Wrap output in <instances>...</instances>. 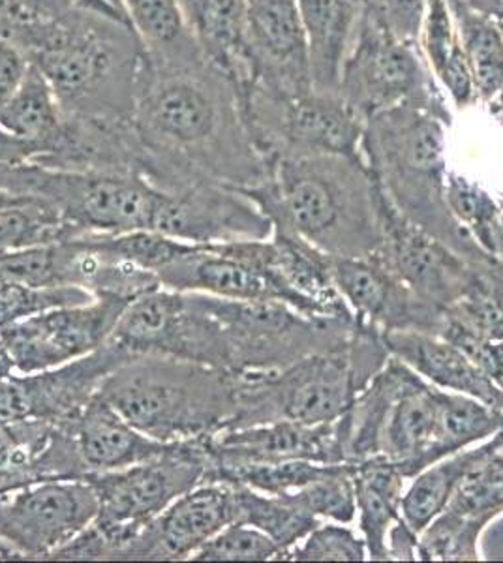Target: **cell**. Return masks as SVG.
Returning a JSON list of instances; mask_svg holds the SVG:
<instances>
[{
    "label": "cell",
    "instance_id": "cell-1",
    "mask_svg": "<svg viewBox=\"0 0 503 563\" xmlns=\"http://www.w3.org/2000/svg\"><path fill=\"white\" fill-rule=\"evenodd\" d=\"M132 121L143 148L141 177L160 190L204 179L249 190L271 179L233 85L209 58L166 66L145 57Z\"/></svg>",
    "mask_w": 503,
    "mask_h": 563
},
{
    "label": "cell",
    "instance_id": "cell-2",
    "mask_svg": "<svg viewBox=\"0 0 503 563\" xmlns=\"http://www.w3.org/2000/svg\"><path fill=\"white\" fill-rule=\"evenodd\" d=\"M0 36L20 45L42 71L66 115L134 119L147 55L132 26L79 8L44 13L20 4Z\"/></svg>",
    "mask_w": 503,
    "mask_h": 563
},
{
    "label": "cell",
    "instance_id": "cell-3",
    "mask_svg": "<svg viewBox=\"0 0 503 563\" xmlns=\"http://www.w3.org/2000/svg\"><path fill=\"white\" fill-rule=\"evenodd\" d=\"M451 126L427 109H385L364 121L359 151L398 217L470 262L496 265L503 260L479 249L447 203V130Z\"/></svg>",
    "mask_w": 503,
    "mask_h": 563
},
{
    "label": "cell",
    "instance_id": "cell-4",
    "mask_svg": "<svg viewBox=\"0 0 503 563\" xmlns=\"http://www.w3.org/2000/svg\"><path fill=\"white\" fill-rule=\"evenodd\" d=\"M242 192L273 203L327 256L370 257L382 249V192L361 154L278 158L271 179Z\"/></svg>",
    "mask_w": 503,
    "mask_h": 563
},
{
    "label": "cell",
    "instance_id": "cell-5",
    "mask_svg": "<svg viewBox=\"0 0 503 563\" xmlns=\"http://www.w3.org/2000/svg\"><path fill=\"white\" fill-rule=\"evenodd\" d=\"M98 395L149 438L190 442L230 427L237 378L186 358L132 355L103 379Z\"/></svg>",
    "mask_w": 503,
    "mask_h": 563
},
{
    "label": "cell",
    "instance_id": "cell-6",
    "mask_svg": "<svg viewBox=\"0 0 503 563\" xmlns=\"http://www.w3.org/2000/svg\"><path fill=\"white\" fill-rule=\"evenodd\" d=\"M389 357L382 333L359 321L345 350L308 355L276 371L236 374L237 410L226 430L278 421H337Z\"/></svg>",
    "mask_w": 503,
    "mask_h": 563
},
{
    "label": "cell",
    "instance_id": "cell-7",
    "mask_svg": "<svg viewBox=\"0 0 503 563\" xmlns=\"http://www.w3.org/2000/svg\"><path fill=\"white\" fill-rule=\"evenodd\" d=\"M0 186L42 199L76 233L151 230L160 188L134 174L2 164Z\"/></svg>",
    "mask_w": 503,
    "mask_h": 563
},
{
    "label": "cell",
    "instance_id": "cell-8",
    "mask_svg": "<svg viewBox=\"0 0 503 563\" xmlns=\"http://www.w3.org/2000/svg\"><path fill=\"white\" fill-rule=\"evenodd\" d=\"M338 95L363 121L385 109L414 106L452 124L451 103L420 52L419 42L398 38L369 10L342 66Z\"/></svg>",
    "mask_w": 503,
    "mask_h": 563
},
{
    "label": "cell",
    "instance_id": "cell-9",
    "mask_svg": "<svg viewBox=\"0 0 503 563\" xmlns=\"http://www.w3.org/2000/svg\"><path fill=\"white\" fill-rule=\"evenodd\" d=\"M241 111L250 137L269 167L289 156L361 154L364 121L338 92L313 89L287 98L254 85L242 98Z\"/></svg>",
    "mask_w": 503,
    "mask_h": 563
},
{
    "label": "cell",
    "instance_id": "cell-10",
    "mask_svg": "<svg viewBox=\"0 0 503 563\" xmlns=\"http://www.w3.org/2000/svg\"><path fill=\"white\" fill-rule=\"evenodd\" d=\"M160 286L231 301L282 302L313 316V307L284 280L271 239L198 244L190 254L160 271Z\"/></svg>",
    "mask_w": 503,
    "mask_h": 563
},
{
    "label": "cell",
    "instance_id": "cell-11",
    "mask_svg": "<svg viewBox=\"0 0 503 563\" xmlns=\"http://www.w3.org/2000/svg\"><path fill=\"white\" fill-rule=\"evenodd\" d=\"M209 438L173 443L151 461L135 466L89 474L98 496L96 522L108 526H143L173 501L209 481L212 470Z\"/></svg>",
    "mask_w": 503,
    "mask_h": 563
},
{
    "label": "cell",
    "instance_id": "cell-12",
    "mask_svg": "<svg viewBox=\"0 0 503 563\" xmlns=\"http://www.w3.org/2000/svg\"><path fill=\"white\" fill-rule=\"evenodd\" d=\"M98 517L89 481H42L0 496V539L20 560H50Z\"/></svg>",
    "mask_w": 503,
    "mask_h": 563
},
{
    "label": "cell",
    "instance_id": "cell-13",
    "mask_svg": "<svg viewBox=\"0 0 503 563\" xmlns=\"http://www.w3.org/2000/svg\"><path fill=\"white\" fill-rule=\"evenodd\" d=\"M130 301L127 297L102 295L85 305L53 308L0 329V344L7 347L15 374L50 371L108 344Z\"/></svg>",
    "mask_w": 503,
    "mask_h": 563
},
{
    "label": "cell",
    "instance_id": "cell-14",
    "mask_svg": "<svg viewBox=\"0 0 503 563\" xmlns=\"http://www.w3.org/2000/svg\"><path fill=\"white\" fill-rule=\"evenodd\" d=\"M374 256L380 257L420 301L441 312L472 294L489 276L503 271V262L478 265L460 256L427 231L398 217L385 198L383 244Z\"/></svg>",
    "mask_w": 503,
    "mask_h": 563
},
{
    "label": "cell",
    "instance_id": "cell-15",
    "mask_svg": "<svg viewBox=\"0 0 503 563\" xmlns=\"http://www.w3.org/2000/svg\"><path fill=\"white\" fill-rule=\"evenodd\" d=\"M151 230L185 243L212 244L269 239L273 224L242 190L204 179L160 190Z\"/></svg>",
    "mask_w": 503,
    "mask_h": 563
},
{
    "label": "cell",
    "instance_id": "cell-16",
    "mask_svg": "<svg viewBox=\"0 0 503 563\" xmlns=\"http://www.w3.org/2000/svg\"><path fill=\"white\" fill-rule=\"evenodd\" d=\"M132 357L113 344H103L87 357L32 374H13L0 382V421L74 419L92 400L124 358Z\"/></svg>",
    "mask_w": 503,
    "mask_h": 563
},
{
    "label": "cell",
    "instance_id": "cell-17",
    "mask_svg": "<svg viewBox=\"0 0 503 563\" xmlns=\"http://www.w3.org/2000/svg\"><path fill=\"white\" fill-rule=\"evenodd\" d=\"M233 522H241L237 485L205 481L141 526L128 544L124 562L190 560L201 544Z\"/></svg>",
    "mask_w": 503,
    "mask_h": 563
},
{
    "label": "cell",
    "instance_id": "cell-18",
    "mask_svg": "<svg viewBox=\"0 0 503 563\" xmlns=\"http://www.w3.org/2000/svg\"><path fill=\"white\" fill-rule=\"evenodd\" d=\"M444 402L446 390L396 358L395 387L383 416L378 456L401 466L409 479L449 456L444 442Z\"/></svg>",
    "mask_w": 503,
    "mask_h": 563
},
{
    "label": "cell",
    "instance_id": "cell-19",
    "mask_svg": "<svg viewBox=\"0 0 503 563\" xmlns=\"http://www.w3.org/2000/svg\"><path fill=\"white\" fill-rule=\"evenodd\" d=\"M503 515V449L466 475L444 511L419 533L423 562L483 560L484 530Z\"/></svg>",
    "mask_w": 503,
    "mask_h": 563
},
{
    "label": "cell",
    "instance_id": "cell-20",
    "mask_svg": "<svg viewBox=\"0 0 503 563\" xmlns=\"http://www.w3.org/2000/svg\"><path fill=\"white\" fill-rule=\"evenodd\" d=\"M332 276L363 325L382 334H440L444 312L420 301L380 257H332Z\"/></svg>",
    "mask_w": 503,
    "mask_h": 563
},
{
    "label": "cell",
    "instance_id": "cell-21",
    "mask_svg": "<svg viewBox=\"0 0 503 563\" xmlns=\"http://www.w3.org/2000/svg\"><path fill=\"white\" fill-rule=\"evenodd\" d=\"M247 47L255 87L287 98L313 90L308 45L297 0H249Z\"/></svg>",
    "mask_w": 503,
    "mask_h": 563
},
{
    "label": "cell",
    "instance_id": "cell-22",
    "mask_svg": "<svg viewBox=\"0 0 503 563\" xmlns=\"http://www.w3.org/2000/svg\"><path fill=\"white\" fill-rule=\"evenodd\" d=\"M212 464L233 462L313 461L346 464L345 434L337 421L303 424L278 421L209 435Z\"/></svg>",
    "mask_w": 503,
    "mask_h": 563
},
{
    "label": "cell",
    "instance_id": "cell-23",
    "mask_svg": "<svg viewBox=\"0 0 503 563\" xmlns=\"http://www.w3.org/2000/svg\"><path fill=\"white\" fill-rule=\"evenodd\" d=\"M252 201L273 224L269 239L273 243L274 256L287 286L313 307L314 314L318 318L356 320L335 284L332 257L306 241L273 203L262 199Z\"/></svg>",
    "mask_w": 503,
    "mask_h": 563
},
{
    "label": "cell",
    "instance_id": "cell-24",
    "mask_svg": "<svg viewBox=\"0 0 503 563\" xmlns=\"http://www.w3.org/2000/svg\"><path fill=\"white\" fill-rule=\"evenodd\" d=\"M382 336L389 353L428 384L503 411V390L459 346L441 339L440 334L412 331Z\"/></svg>",
    "mask_w": 503,
    "mask_h": 563
},
{
    "label": "cell",
    "instance_id": "cell-25",
    "mask_svg": "<svg viewBox=\"0 0 503 563\" xmlns=\"http://www.w3.org/2000/svg\"><path fill=\"white\" fill-rule=\"evenodd\" d=\"M72 434L89 474L135 466L162 455L173 445L143 434L98 393L72 419Z\"/></svg>",
    "mask_w": 503,
    "mask_h": 563
},
{
    "label": "cell",
    "instance_id": "cell-26",
    "mask_svg": "<svg viewBox=\"0 0 503 563\" xmlns=\"http://www.w3.org/2000/svg\"><path fill=\"white\" fill-rule=\"evenodd\" d=\"M205 57L230 79L239 103L254 85L247 47L249 0H181Z\"/></svg>",
    "mask_w": 503,
    "mask_h": 563
},
{
    "label": "cell",
    "instance_id": "cell-27",
    "mask_svg": "<svg viewBox=\"0 0 503 563\" xmlns=\"http://www.w3.org/2000/svg\"><path fill=\"white\" fill-rule=\"evenodd\" d=\"M313 89L338 92L346 57L363 21L364 0H297Z\"/></svg>",
    "mask_w": 503,
    "mask_h": 563
},
{
    "label": "cell",
    "instance_id": "cell-28",
    "mask_svg": "<svg viewBox=\"0 0 503 563\" xmlns=\"http://www.w3.org/2000/svg\"><path fill=\"white\" fill-rule=\"evenodd\" d=\"M356 488L357 526L367 543L369 560L387 562V536L402 517V499L409 485L401 466L382 456L351 464Z\"/></svg>",
    "mask_w": 503,
    "mask_h": 563
},
{
    "label": "cell",
    "instance_id": "cell-29",
    "mask_svg": "<svg viewBox=\"0 0 503 563\" xmlns=\"http://www.w3.org/2000/svg\"><path fill=\"white\" fill-rule=\"evenodd\" d=\"M500 449H503V429L483 442L457 451L415 475L402 499L404 520L420 533L444 511L447 501L466 479V475Z\"/></svg>",
    "mask_w": 503,
    "mask_h": 563
},
{
    "label": "cell",
    "instance_id": "cell-30",
    "mask_svg": "<svg viewBox=\"0 0 503 563\" xmlns=\"http://www.w3.org/2000/svg\"><path fill=\"white\" fill-rule=\"evenodd\" d=\"M124 7L153 63L192 66L207 58L181 0H124Z\"/></svg>",
    "mask_w": 503,
    "mask_h": 563
},
{
    "label": "cell",
    "instance_id": "cell-31",
    "mask_svg": "<svg viewBox=\"0 0 503 563\" xmlns=\"http://www.w3.org/2000/svg\"><path fill=\"white\" fill-rule=\"evenodd\" d=\"M419 45L452 108L468 109L479 102L459 29L447 0H427L420 23Z\"/></svg>",
    "mask_w": 503,
    "mask_h": 563
},
{
    "label": "cell",
    "instance_id": "cell-32",
    "mask_svg": "<svg viewBox=\"0 0 503 563\" xmlns=\"http://www.w3.org/2000/svg\"><path fill=\"white\" fill-rule=\"evenodd\" d=\"M447 2L459 29L473 89L479 102L486 106L503 90V23L460 0Z\"/></svg>",
    "mask_w": 503,
    "mask_h": 563
},
{
    "label": "cell",
    "instance_id": "cell-33",
    "mask_svg": "<svg viewBox=\"0 0 503 563\" xmlns=\"http://www.w3.org/2000/svg\"><path fill=\"white\" fill-rule=\"evenodd\" d=\"M64 124V109L42 71L31 65L25 81L0 109V126L34 147V158L50 148Z\"/></svg>",
    "mask_w": 503,
    "mask_h": 563
},
{
    "label": "cell",
    "instance_id": "cell-34",
    "mask_svg": "<svg viewBox=\"0 0 503 563\" xmlns=\"http://www.w3.org/2000/svg\"><path fill=\"white\" fill-rule=\"evenodd\" d=\"M241 522L265 531L281 547L282 560H286L295 544L321 525L318 517L308 511L299 498L292 494H263L237 485Z\"/></svg>",
    "mask_w": 503,
    "mask_h": 563
},
{
    "label": "cell",
    "instance_id": "cell-35",
    "mask_svg": "<svg viewBox=\"0 0 503 563\" xmlns=\"http://www.w3.org/2000/svg\"><path fill=\"white\" fill-rule=\"evenodd\" d=\"M447 203L452 217L457 218L466 233L486 254L497 257L500 231H502L503 199L494 198L479 180L468 175L451 172L447 174ZM500 260V257H497Z\"/></svg>",
    "mask_w": 503,
    "mask_h": 563
},
{
    "label": "cell",
    "instance_id": "cell-36",
    "mask_svg": "<svg viewBox=\"0 0 503 563\" xmlns=\"http://www.w3.org/2000/svg\"><path fill=\"white\" fill-rule=\"evenodd\" d=\"M335 466L313 461L212 464L209 481H226L263 494H292L321 479Z\"/></svg>",
    "mask_w": 503,
    "mask_h": 563
},
{
    "label": "cell",
    "instance_id": "cell-37",
    "mask_svg": "<svg viewBox=\"0 0 503 563\" xmlns=\"http://www.w3.org/2000/svg\"><path fill=\"white\" fill-rule=\"evenodd\" d=\"M77 235L52 206L34 198L0 211V256Z\"/></svg>",
    "mask_w": 503,
    "mask_h": 563
},
{
    "label": "cell",
    "instance_id": "cell-38",
    "mask_svg": "<svg viewBox=\"0 0 503 563\" xmlns=\"http://www.w3.org/2000/svg\"><path fill=\"white\" fill-rule=\"evenodd\" d=\"M95 295L76 286H29L0 282V329L61 307L95 301Z\"/></svg>",
    "mask_w": 503,
    "mask_h": 563
},
{
    "label": "cell",
    "instance_id": "cell-39",
    "mask_svg": "<svg viewBox=\"0 0 503 563\" xmlns=\"http://www.w3.org/2000/svg\"><path fill=\"white\" fill-rule=\"evenodd\" d=\"M282 551L267 533L233 522L194 552V562H281Z\"/></svg>",
    "mask_w": 503,
    "mask_h": 563
},
{
    "label": "cell",
    "instance_id": "cell-40",
    "mask_svg": "<svg viewBox=\"0 0 503 563\" xmlns=\"http://www.w3.org/2000/svg\"><path fill=\"white\" fill-rule=\"evenodd\" d=\"M351 464H337L321 479L294 493L300 504L318 517L321 522L353 525L357 519L356 488H353Z\"/></svg>",
    "mask_w": 503,
    "mask_h": 563
},
{
    "label": "cell",
    "instance_id": "cell-41",
    "mask_svg": "<svg viewBox=\"0 0 503 563\" xmlns=\"http://www.w3.org/2000/svg\"><path fill=\"white\" fill-rule=\"evenodd\" d=\"M287 562H364L369 560L361 531L326 520L314 528L286 556Z\"/></svg>",
    "mask_w": 503,
    "mask_h": 563
},
{
    "label": "cell",
    "instance_id": "cell-42",
    "mask_svg": "<svg viewBox=\"0 0 503 563\" xmlns=\"http://www.w3.org/2000/svg\"><path fill=\"white\" fill-rule=\"evenodd\" d=\"M364 4L370 15L398 38L419 42L427 0H364Z\"/></svg>",
    "mask_w": 503,
    "mask_h": 563
},
{
    "label": "cell",
    "instance_id": "cell-43",
    "mask_svg": "<svg viewBox=\"0 0 503 563\" xmlns=\"http://www.w3.org/2000/svg\"><path fill=\"white\" fill-rule=\"evenodd\" d=\"M440 336L459 346L503 390V340L478 339L460 331H444Z\"/></svg>",
    "mask_w": 503,
    "mask_h": 563
},
{
    "label": "cell",
    "instance_id": "cell-44",
    "mask_svg": "<svg viewBox=\"0 0 503 563\" xmlns=\"http://www.w3.org/2000/svg\"><path fill=\"white\" fill-rule=\"evenodd\" d=\"M31 70V60L20 45L0 36V109L4 108Z\"/></svg>",
    "mask_w": 503,
    "mask_h": 563
},
{
    "label": "cell",
    "instance_id": "cell-45",
    "mask_svg": "<svg viewBox=\"0 0 503 563\" xmlns=\"http://www.w3.org/2000/svg\"><path fill=\"white\" fill-rule=\"evenodd\" d=\"M419 560V533L404 520H396L387 536V562H417Z\"/></svg>",
    "mask_w": 503,
    "mask_h": 563
},
{
    "label": "cell",
    "instance_id": "cell-46",
    "mask_svg": "<svg viewBox=\"0 0 503 563\" xmlns=\"http://www.w3.org/2000/svg\"><path fill=\"white\" fill-rule=\"evenodd\" d=\"M34 158V147L18 135L0 126V162L2 164H26Z\"/></svg>",
    "mask_w": 503,
    "mask_h": 563
},
{
    "label": "cell",
    "instance_id": "cell-47",
    "mask_svg": "<svg viewBox=\"0 0 503 563\" xmlns=\"http://www.w3.org/2000/svg\"><path fill=\"white\" fill-rule=\"evenodd\" d=\"M68 4H70V8L98 13V15L109 18V20L121 21V23L132 26L130 18H128L127 7H124V0H68Z\"/></svg>",
    "mask_w": 503,
    "mask_h": 563
},
{
    "label": "cell",
    "instance_id": "cell-48",
    "mask_svg": "<svg viewBox=\"0 0 503 563\" xmlns=\"http://www.w3.org/2000/svg\"><path fill=\"white\" fill-rule=\"evenodd\" d=\"M460 2L503 23V0H460Z\"/></svg>",
    "mask_w": 503,
    "mask_h": 563
},
{
    "label": "cell",
    "instance_id": "cell-49",
    "mask_svg": "<svg viewBox=\"0 0 503 563\" xmlns=\"http://www.w3.org/2000/svg\"><path fill=\"white\" fill-rule=\"evenodd\" d=\"M21 2L32 8V10L44 13H58L66 10V8H70L68 0H21Z\"/></svg>",
    "mask_w": 503,
    "mask_h": 563
},
{
    "label": "cell",
    "instance_id": "cell-50",
    "mask_svg": "<svg viewBox=\"0 0 503 563\" xmlns=\"http://www.w3.org/2000/svg\"><path fill=\"white\" fill-rule=\"evenodd\" d=\"M31 199H34V196L12 192V190L0 186V211L8 209V207L21 206V203H26V201H31Z\"/></svg>",
    "mask_w": 503,
    "mask_h": 563
},
{
    "label": "cell",
    "instance_id": "cell-51",
    "mask_svg": "<svg viewBox=\"0 0 503 563\" xmlns=\"http://www.w3.org/2000/svg\"><path fill=\"white\" fill-rule=\"evenodd\" d=\"M13 374H15V371H13L12 358L8 355L7 347L0 344V382H4Z\"/></svg>",
    "mask_w": 503,
    "mask_h": 563
},
{
    "label": "cell",
    "instance_id": "cell-52",
    "mask_svg": "<svg viewBox=\"0 0 503 563\" xmlns=\"http://www.w3.org/2000/svg\"><path fill=\"white\" fill-rule=\"evenodd\" d=\"M0 560H7V562H10V560H20V556L13 552L12 547L4 543L2 539H0Z\"/></svg>",
    "mask_w": 503,
    "mask_h": 563
}]
</instances>
